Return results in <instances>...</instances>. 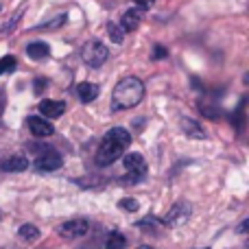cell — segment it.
Wrapping results in <instances>:
<instances>
[{"mask_svg":"<svg viewBox=\"0 0 249 249\" xmlns=\"http://www.w3.org/2000/svg\"><path fill=\"white\" fill-rule=\"evenodd\" d=\"M140 22H142L140 9H127L121 18V29L124 33H131V31H136L138 26H140Z\"/></svg>","mask_w":249,"mask_h":249,"instance_id":"10","label":"cell"},{"mask_svg":"<svg viewBox=\"0 0 249 249\" xmlns=\"http://www.w3.org/2000/svg\"><path fill=\"white\" fill-rule=\"evenodd\" d=\"M0 219H2V214H0Z\"/></svg>","mask_w":249,"mask_h":249,"instance_id":"25","label":"cell"},{"mask_svg":"<svg viewBox=\"0 0 249 249\" xmlns=\"http://www.w3.org/2000/svg\"><path fill=\"white\" fill-rule=\"evenodd\" d=\"M64 112H66V103H64V101L44 99L42 103H39V114H42L44 118H59Z\"/></svg>","mask_w":249,"mask_h":249,"instance_id":"9","label":"cell"},{"mask_svg":"<svg viewBox=\"0 0 249 249\" xmlns=\"http://www.w3.org/2000/svg\"><path fill=\"white\" fill-rule=\"evenodd\" d=\"M107 35L112 37V42L121 44L123 37H124V31L121 29V24H107Z\"/></svg>","mask_w":249,"mask_h":249,"instance_id":"18","label":"cell"},{"mask_svg":"<svg viewBox=\"0 0 249 249\" xmlns=\"http://www.w3.org/2000/svg\"><path fill=\"white\" fill-rule=\"evenodd\" d=\"M181 127H184V133L190 138H206V131L201 129V124H197L190 118H181Z\"/></svg>","mask_w":249,"mask_h":249,"instance_id":"14","label":"cell"},{"mask_svg":"<svg viewBox=\"0 0 249 249\" xmlns=\"http://www.w3.org/2000/svg\"><path fill=\"white\" fill-rule=\"evenodd\" d=\"M162 57H166V48H164V46H155L153 59H162Z\"/></svg>","mask_w":249,"mask_h":249,"instance_id":"21","label":"cell"},{"mask_svg":"<svg viewBox=\"0 0 249 249\" xmlns=\"http://www.w3.org/2000/svg\"><path fill=\"white\" fill-rule=\"evenodd\" d=\"M129 142H131V133H129L127 129H123V127L109 129L103 136V140H101L99 151H96V164H99V166H109V164H114L124 153Z\"/></svg>","mask_w":249,"mask_h":249,"instance_id":"1","label":"cell"},{"mask_svg":"<svg viewBox=\"0 0 249 249\" xmlns=\"http://www.w3.org/2000/svg\"><path fill=\"white\" fill-rule=\"evenodd\" d=\"M153 2H155V0H133V4H136L138 9H149Z\"/></svg>","mask_w":249,"mask_h":249,"instance_id":"20","label":"cell"},{"mask_svg":"<svg viewBox=\"0 0 249 249\" xmlns=\"http://www.w3.org/2000/svg\"><path fill=\"white\" fill-rule=\"evenodd\" d=\"M118 206L123 208V210H129V212H136L138 210V201L136 199H131V197H127V199H123Z\"/></svg>","mask_w":249,"mask_h":249,"instance_id":"19","label":"cell"},{"mask_svg":"<svg viewBox=\"0 0 249 249\" xmlns=\"http://www.w3.org/2000/svg\"><path fill=\"white\" fill-rule=\"evenodd\" d=\"M247 225H249L247 221H243V223H241V228H238V234H245V232H247Z\"/></svg>","mask_w":249,"mask_h":249,"instance_id":"23","label":"cell"},{"mask_svg":"<svg viewBox=\"0 0 249 249\" xmlns=\"http://www.w3.org/2000/svg\"><path fill=\"white\" fill-rule=\"evenodd\" d=\"M123 166H124V179L129 184H140L146 177V162L140 153H127L123 160Z\"/></svg>","mask_w":249,"mask_h":249,"instance_id":"4","label":"cell"},{"mask_svg":"<svg viewBox=\"0 0 249 249\" xmlns=\"http://www.w3.org/2000/svg\"><path fill=\"white\" fill-rule=\"evenodd\" d=\"M61 162H64L61 155L51 146H42V151L35 155V168L37 171H57V168H61Z\"/></svg>","mask_w":249,"mask_h":249,"instance_id":"5","label":"cell"},{"mask_svg":"<svg viewBox=\"0 0 249 249\" xmlns=\"http://www.w3.org/2000/svg\"><path fill=\"white\" fill-rule=\"evenodd\" d=\"M107 57H109L107 46H105L103 42H99V39H90V42H86L81 48V59H83V64L90 66V68H101V66L107 61Z\"/></svg>","mask_w":249,"mask_h":249,"instance_id":"3","label":"cell"},{"mask_svg":"<svg viewBox=\"0 0 249 249\" xmlns=\"http://www.w3.org/2000/svg\"><path fill=\"white\" fill-rule=\"evenodd\" d=\"M142 99H144V83L138 77H124L116 83L112 92V109L114 112L131 109L140 105Z\"/></svg>","mask_w":249,"mask_h":249,"instance_id":"2","label":"cell"},{"mask_svg":"<svg viewBox=\"0 0 249 249\" xmlns=\"http://www.w3.org/2000/svg\"><path fill=\"white\" fill-rule=\"evenodd\" d=\"M88 230H90V223H88L86 219H72V221L61 223L59 228H57V232L64 238H81L88 234Z\"/></svg>","mask_w":249,"mask_h":249,"instance_id":"7","label":"cell"},{"mask_svg":"<svg viewBox=\"0 0 249 249\" xmlns=\"http://www.w3.org/2000/svg\"><path fill=\"white\" fill-rule=\"evenodd\" d=\"M26 166H29V162H26L24 155H11V158H7L2 162L4 173H22V171H26Z\"/></svg>","mask_w":249,"mask_h":249,"instance_id":"12","label":"cell"},{"mask_svg":"<svg viewBox=\"0 0 249 249\" xmlns=\"http://www.w3.org/2000/svg\"><path fill=\"white\" fill-rule=\"evenodd\" d=\"M16 66H18L16 57H11V55L2 57V59H0V74H7V72H13V70H16Z\"/></svg>","mask_w":249,"mask_h":249,"instance_id":"17","label":"cell"},{"mask_svg":"<svg viewBox=\"0 0 249 249\" xmlns=\"http://www.w3.org/2000/svg\"><path fill=\"white\" fill-rule=\"evenodd\" d=\"M26 124H29L31 133L37 136V138H48V136L55 133V127H53V124L48 123L44 116H29L26 118Z\"/></svg>","mask_w":249,"mask_h":249,"instance_id":"8","label":"cell"},{"mask_svg":"<svg viewBox=\"0 0 249 249\" xmlns=\"http://www.w3.org/2000/svg\"><path fill=\"white\" fill-rule=\"evenodd\" d=\"M99 92H101L99 86H96V83H90V81H83L77 86V96L81 103H92V101L99 96Z\"/></svg>","mask_w":249,"mask_h":249,"instance_id":"11","label":"cell"},{"mask_svg":"<svg viewBox=\"0 0 249 249\" xmlns=\"http://www.w3.org/2000/svg\"><path fill=\"white\" fill-rule=\"evenodd\" d=\"M127 247V238L121 232H109L107 241H105V249H124Z\"/></svg>","mask_w":249,"mask_h":249,"instance_id":"15","label":"cell"},{"mask_svg":"<svg viewBox=\"0 0 249 249\" xmlns=\"http://www.w3.org/2000/svg\"><path fill=\"white\" fill-rule=\"evenodd\" d=\"M190 212H193V206H190L188 201H184V199H181V201H177L175 206L166 212L164 223H166L168 228H177V225H181V223H186V221H188Z\"/></svg>","mask_w":249,"mask_h":249,"instance_id":"6","label":"cell"},{"mask_svg":"<svg viewBox=\"0 0 249 249\" xmlns=\"http://www.w3.org/2000/svg\"><path fill=\"white\" fill-rule=\"evenodd\" d=\"M18 234H20V238L22 241H26V243H33V241H37L39 238V230L35 228V225H31V223L22 225V228L18 230Z\"/></svg>","mask_w":249,"mask_h":249,"instance_id":"16","label":"cell"},{"mask_svg":"<svg viewBox=\"0 0 249 249\" xmlns=\"http://www.w3.org/2000/svg\"><path fill=\"white\" fill-rule=\"evenodd\" d=\"M4 103H7V99H4V92H0V114H2V109H4Z\"/></svg>","mask_w":249,"mask_h":249,"instance_id":"22","label":"cell"},{"mask_svg":"<svg viewBox=\"0 0 249 249\" xmlns=\"http://www.w3.org/2000/svg\"><path fill=\"white\" fill-rule=\"evenodd\" d=\"M48 53H51V46H48L46 42H31L29 46H26V55H29L31 59H35V61L46 59Z\"/></svg>","mask_w":249,"mask_h":249,"instance_id":"13","label":"cell"},{"mask_svg":"<svg viewBox=\"0 0 249 249\" xmlns=\"http://www.w3.org/2000/svg\"><path fill=\"white\" fill-rule=\"evenodd\" d=\"M138 249H153V247H146V245H142V247H138Z\"/></svg>","mask_w":249,"mask_h":249,"instance_id":"24","label":"cell"}]
</instances>
